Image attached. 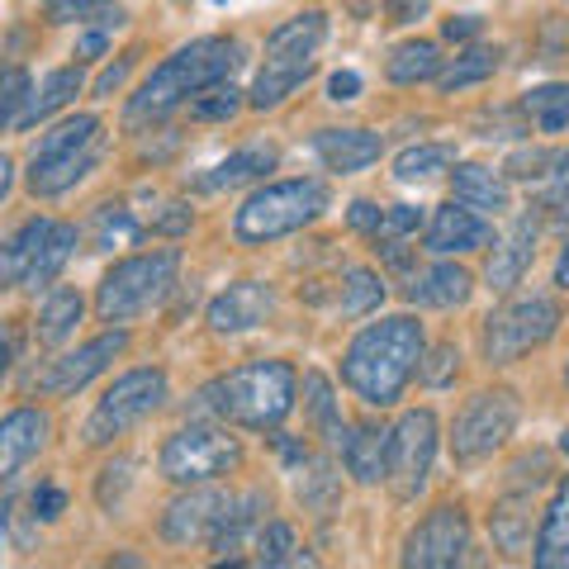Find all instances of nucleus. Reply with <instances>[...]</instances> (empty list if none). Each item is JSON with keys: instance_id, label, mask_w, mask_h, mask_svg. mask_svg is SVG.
Returning <instances> with one entry per match:
<instances>
[{"instance_id": "obj_1", "label": "nucleus", "mask_w": 569, "mask_h": 569, "mask_svg": "<svg viewBox=\"0 0 569 569\" xmlns=\"http://www.w3.org/2000/svg\"><path fill=\"white\" fill-rule=\"evenodd\" d=\"M422 361V323L413 318H385L370 323L342 356V380L370 408H389Z\"/></svg>"}, {"instance_id": "obj_2", "label": "nucleus", "mask_w": 569, "mask_h": 569, "mask_svg": "<svg viewBox=\"0 0 569 569\" xmlns=\"http://www.w3.org/2000/svg\"><path fill=\"white\" fill-rule=\"evenodd\" d=\"M295 389H299V376L284 361H252L204 385L194 395V408H204V413L223 422L252 427V432H266V427H280L290 418Z\"/></svg>"}, {"instance_id": "obj_3", "label": "nucleus", "mask_w": 569, "mask_h": 569, "mask_svg": "<svg viewBox=\"0 0 569 569\" xmlns=\"http://www.w3.org/2000/svg\"><path fill=\"white\" fill-rule=\"evenodd\" d=\"M238 43L233 39H194L176 48L171 58L142 81V91L129 100V123L167 119L176 104H186L194 91H204L213 81H228V71L238 67Z\"/></svg>"}, {"instance_id": "obj_4", "label": "nucleus", "mask_w": 569, "mask_h": 569, "mask_svg": "<svg viewBox=\"0 0 569 569\" xmlns=\"http://www.w3.org/2000/svg\"><path fill=\"white\" fill-rule=\"evenodd\" d=\"M176 271H181V252H176V247H162V252H152V257L119 261L114 271L100 280V295H96L100 318L104 323H129V318L157 309L176 290Z\"/></svg>"}, {"instance_id": "obj_5", "label": "nucleus", "mask_w": 569, "mask_h": 569, "mask_svg": "<svg viewBox=\"0 0 569 569\" xmlns=\"http://www.w3.org/2000/svg\"><path fill=\"white\" fill-rule=\"evenodd\" d=\"M328 209V186L305 176V181H276L261 186L252 200L238 209V238L242 242H276L284 233H299Z\"/></svg>"}, {"instance_id": "obj_6", "label": "nucleus", "mask_w": 569, "mask_h": 569, "mask_svg": "<svg viewBox=\"0 0 569 569\" xmlns=\"http://www.w3.org/2000/svg\"><path fill=\"white\" fill-rule=\"evenodd\" d=\"M560 328V305L550 295H527L485 318V356L493 366H512L531 347H546Z\"/></svg>"}, {"instance_id": "obj_7", "label": "nucleus", "mask_w": 569, "mask_h": 569, "mask_svg": "<svg viewBox=\"0 0 569 569\" xmlns=\"http://www.w3.org/2000/svg\"><path fill=\"white\" fill-rule=\"evenodd\" d=\"M167 403V376L162 370H129V376H119L110 389H104V399L96 403V413L86 418V447H104V441L123 437L129 427H138L148 413Z\"/></svg>"}, {"instance_id": "obj_8", "label": "nucleus", "mask_w": 569, "mask_h": 569, "mask_svg": "<svg viewBox=\"0 0 569 569\" xmlns=\"http://www.w3.org/2000/svg\"><path fill=\"white\" fill-rule=\"evenodd\" d=\"M238 466H242V447L223 427L190 422L162 447V475L171 485H209V479H219Z\"/></svg>"}, {"instance_id": "obj_9", "label": "nucleus", "mask_w": 569, "mask_h": 569, "mask_svg": "<svg viewBox=\"0 0 569 569\" xmlns=\"http://www.w3.org/2000/svg\"><path fill=\"white\" fill-rule=\"evenodd\" d=\"M437 456V418L427 408H413L395 422V432L385 441V479L395 498H418L427 475H432Z\"/></svg>"}, {"instance_id": "obj_10", "label": "nucleus", "mask_w": 569, "mask_h": 569, "mask_svg": "<svg viewBox=\"0 0 569 569\" xmlns=\"http://www.w3.org/2000/svg\"><path fill=\"white\" fill-rule=\"evenodd\" d=\"M77 252V228L71 223H52V219H29L10 242V261H14V284L24 290H43L62 276V266Z\"/></svg>"}, {"instance_id": "obj_11", "label": "nucleus", "mask_w": 569, "mask_h": 569, "mask_svg": "<svg viewBox=\"0 0 569 569\" xmlns=\"http://www.w3.org/2000/svg\"><path fill=\"white\" fill-rule=\"evenodd\" d=\"M518 427V399L508 389H493V395H479L466 413L456 418V460H485L493 456Z\"/></svg>"}, {"instance_id": "obj_12", "label": "nucleus", "mask_w": 569, "mask_h": 569, "mask_svg": "<svg viewBox=\"0 0 569 569\" xmlns=\"http://www.w3.org/2000/svg\"><path fill=\"white\" fill-rule=\"evenodd\" d=\"M470 550V518L466 508H437L408 531L403 541V565H418V569H447L460 565Z\"/></svg>"}, {"instance_id": "obj_13", "label": "nucleus", "mask_w": 569, "mask_h": 569, "mask_svg": "<svg viewBox=\"0 0 569 569\" xmlns=\"http://www.w3.org/2000/svg\"><path fill=\"white\" fill-rule=\"evenodd\" d=\"M123 347H129V332L123 328L104 332V337H96V342H86L81 351H67V356H58V361H48L43 376L33 380V389H39V395H77V389L91 385Z\"/></svg>"}, {"instance_id": "obj_14", "label": "nucleus", "mask_w": 569, "mask_h": 569, "mask_svg": "<svg viewBox=\"0 0 569 569\" xmlns=\"http://www.w3.org/2000/svg\"><path fill=\"white\" fill-rule=\"evenodd\" d=\"M104 152V133L77 142V148L67 152H52V157H29V190L43 194V200H52V194H62L81 181V176H91L96 162Z\"/></svg>"}, {"instance_id": "obj_15", "label": "nucleus", "mask_w": 569, "mask_h": 569, "mask_svg": "<svg viewBox=\"0 0 569 569\" xmlns=\"http://www.w3.org/2000/svg\"><path fill=\"white\" fill-rule=\"evenodd\" d=\"M223 508H228V493L219 489H194L186 498H176V503L162 512V537L171 546H190V541H204L219 531L223 522Z\"/></svg>"}, {"instance_id": "obj_16", "label": "nucleus", "mask_w": 569, "mask_h": 569, "mask_svg": "<svg viewBox=\"0 0 569 569\" xmlns=\"http://www.w3.org/2000/svg\"><path fill=\"white\" fill-rule=\"evenodd\" d=\"M276 313V290L261 280H238L209 305V328L213 332H247L261 328Z\"/></svg>"}, {"instance_id": "obj_17", "label": "nucleus", "mask_w": 569, "mask_h": 569, "mask_svg": "<svg viewBox=\"0 0 569 569\" xmlns=\"http://www.w3.org/2000/svg\"><path fill=\"white\" fill-rule=\"evenodd\" d=\"M493 242V228L479 219V213L470 204H441L432 213V228H427V252H437V257H451V252H479V247H489Z\"/></svg>"}, {"instance_id": "obj_18", "label": "nucleus", "mask_w": 569, "mask_h": 569, "mask_svg": "<svg viewBox=\"0 0 569 569\" xmlns=\"http://www.w3.org/2000/svg\"><path fill=\"white\" fill-rule=\"evenodd\" d=\"M48 441V418L39 408H14L10 418H0V479H14Z\"/></svg>"}, {"instance_id": "obj_19", "label": "nucleus", "mask_w": 569, "mask_h": 569, "mask_svg": "<svg viewBox=\"0 0 569 569\" xmlns=\"http://www.w3.org/2000/svg\"><path fill=\"white\" fill-rule=\"evenodd\" d=\"M531 261H537V219L522 213V219L508 228V238L493 242V257L485 266V280L493 284V290H512V284L527 276Z\"/></svg>"}, {"instance_id": "obj_20", "label": "nucleus", "mask_w": 569, "mask_h": 569, "mask_svg": "<svg viewBox=\"0 0 569 569\" xmlns=\"http://www.w3.org/2000/svg\"><path fill=\"white\" fill-rule=\"evenodd\" d=\"M313 152L323 157V167L328 171H366L370 162H380V152H385V142L380 133H366V129H323V133H313Z\"/></svg>"}, {"instance_id": "obj_21", "label": "nucleus", "mask_w": 569, "mask_h": 569, "mask_svg": "<svg viewBox=\"0 0 569 569\" xmlns=\"http://www.w3.org/2000/svg\"><path fill=\"white\" fill-rule=\"evenodd\" d=\"M475 290V280L466 266H451V261H441V266H427L422 276H413V284H408V305H422V309H456V305H466Z\"/></svg>"}, {"instance_id": "obj_22", "label": "nucleus", "mask_w": 569, "mask_h": 569, "mask_svg": "<svg viewBox=\"0 0 569 569\" xmlns=\"http://www.w3.org/2000/svg\"><path fill=\"white\" fill-rule=\"evenodd\" d=\"M271 508V498H266L261 489H252V493H242V498H228V508H223V522H219V531H213V556L219 560H238V550H242V541H247V531H257L261 527V512Z\"/></svg>"}, {"instance_id": "obj_23", "label": "nucleus", "mask_w": 569, "mask_h": 569, "mask_svg": "<svg viewBox=\"0 0 569 569\" xmlns=\"http://www.w3.org/2000/svg\"><path fill=\"white\" fill-rule=\"evenodd\" d=\"M328 33V20L318 10H305L295 14V20H284L280 29H271V39H266V58H290V62H313L318 43H323Z\"/></svg>"}, {"instance_id": "obj_24", "label": "nucleus", "mask_w": 569, "mask_h": 569, "mask_svg": "<svg viewBox=\"0 0 569 569\" xmlns=\"http://www.w3.org/2000/svg\"><path fill=\"white\" fill-rule=\"evenodd\" d=\"M451 190H456V200L470 204V209H489V213L508 209V181L493 167H479V162L456 167L451 171Z\"/></svg>"}, {"instance_id": "obj_25", "label": "nucleus", "mask_w": 569, "mask_h": 569, "mask_svg": "<svg viewBox=\"0 0 569 569\" xmlns=\"http://www.w3.org/2000/svg\"><path fill=\"white\" fill-rule=\"evenodd\" d=\"M385 441H389L385 427H351L342 437V460L356 485H380L385 479Z\"/></svg>"}, {"instance_id": "obj_26", "label": "nucleus", "mask_w": 569, "mask_h": 569, "mask_svg": "<svg viewBox=\"0 0 569 569\" xmlns=\"http://www.w3.org/2000/svg\"><path fill=\"white\" fill-rule=\"evenodd\" d=\"M531 560L541 569H569V479L556 489V498H550L541 537H537V556Z\"/></svg>"}, {"instance_id": "obj_27", "label": "nucleus", "mask_w": 569, "mask_h": 569, "mask_svg": "<svg viewBox=\"0 0 569 569\" xmlns=\"http://www.w3.org/2000/svg\"><path fill=\"white\" fill-rule=\"evenodd\" d=\"M276 167V148L271 142H252V148H242L233 152L228 162H219L209 176H204V190H233V186H247V181H257V176H266Z\"/></svg>"}, {"instance_id": "obj_28", "label": "nucleus", "mask_w": 569, "mask_h": 569, "mask_svg": "<svg viewBox=\"0 0 569 569\" xmlns=\"http://www.w3.org/2000/svg\"><path fill=\"white\" fill-rule=\"evenodd\" d=\"M81 67H58L52 77L39 86V96H29V104H24V114H20V129H33L39 119H48V114H58L67 100H77V91H81Z\"/></svg>"}, {"instance_id": "obj_29", "label": "nucleus", "mask_w": 569, "mask_h": 569, "mask_svg": "<svg viewBox=\"0 0 569 569\" xmlns=\"http://www.w3.org/2000/svg\"><path fill=\"white\" fill-rule=\"evenodd\" d=\"M389 81L395 86H418V81H432L437 71H441V52L437 43H427V39H413V43H399L395 52H389Z\"/></svg>"}, {"instance_id": "obj_30", "label": "nucleus", "mask_w": 569, "mask_h": 569, "mask_svg": "<svg viewBox=\"0 0 569 569\" xmlns=\"http://www.w3.org/2000/svg\"><path fill=\"white\" fill-rule=\"evenodd\" d=\"M81 295L77 290H52L43 299V309H39V342L43 347H62L71 332H77L81 323Z\"/></svg>"}, {"instance_id": "obj_31", "label": "nucleus", "mask_w": 569, "mask_h": 569, "mask_svg": "<svg viewBox=\"0 0 569 569\" xmlns=\"http://www.w3.org/2000/svg\"><path fill=\"white\" fill-rule=\"evenodd\" d=\"M295 489H299V503L309 512H332L337 498H342V475H337L332 460H305Z\"/></svg>"}, {"instance_id": "obj_32", "label": "nucleus", "mask_w": 569, "mask_h": 569, "mask_svg": "<svg viewBox=\"0 0 569 569\" xmlns=\"http://www.w3.org/2000/svg\"><path fill=\"white\" fill-rule=\"evenodd\" d=\"M522 114L537 123L541 133H565L569 129V81L556 86H537L522 96Z\"/></svg>"}, {"instance_id": "obj_33", "label": "nucleus", "mask_w": 569, "mask_h": 569, "mask_svg": "<svg viewBox=\"0 0 569 569\" xmlns=\"http://www.w3.org/2000/svg\"><path fill=\"white\" fill-rule=\"evenodd\" d=\"M305 408H309L313 427H318V432H323V441H332V447H342L347 422H342V413H337L332 385H328L323 376H318V370H309V376H305Z\"/></svg>"}, {"instance_id": "obj_34", "label": "nucleus", "mask_w": 569, "mask_h": 569, "mask_svg": "<svg viewBox=\"0 0 569 569\" xmlns=\"http://www.w3.org/2000/svg\"><path fill=\"white\" fill-rule=\"evenodd\" d=\"M451 162H456V148H451V142H418V148L399 152L395 176H399L403 186H413V181H432V176L447 171Z\"/></svg>"}, {"instance_id": "obj_35", "label": "nucleus", "mask_w": 569, "mask_h": 569, "mask_svg": "<svg viewBox=\"0 0 569 569\" xmlns=\"http://www.w3.org/2000/svg\"><path fill=\"white\" fill-rule=\"evenodd\" d=\"M493 71H498V48H470V52H460L447 71H437V86L451 96V91H466V86H479L485 77H493Z\"/></svg>"}, {"instance_id": "obj_36", "label": "nucleus", "mask_w": 569, "mask_h": 569, "mask_svg": "<svg viewBox=\"0 0 569 569\" xmlns=\"http://www.w3.org/2000/svg\"><path fill=\"white\" fill-rule=\"evenodd\" d=\"M385 305V280L376 271H366V266H347L342 276V313L347 318H366L370 309Z\"/></svg>"}, {"instance_id": "obj_37", "label": "nucleus", "mask_w": 569, "mask_h": 569, "mask_svg": "<svg viewBox=\"0 0 569 569\" xmlns=\"http://www.w3.org/2000/svg\"><path fill=\"white\" fill-rule=\"evenodd\" d=\"M295 527L290 522H261L257 527V565L280 569V565H313V556H295Z\"/></svg>"}, {"instance_id": "obj_38", "label": "nucleus", "mask_w": 569, "mask_h": 569, "mask_svg": "<svg viewBox=\"0 0 569 569\" xmlns=\"http://www.w3.org/2000/svg\"><path fill=\"white\" fill-rule=\"evenodd\" d=\"M48 20L58 24H119L123 10L119 0H43Z\"/></svg>"}, {"instance_id": "obj_39", "label": "nucleus", "mask_w": 569, "mask_h": 569, "mask_svg": "<svg viewBox=\"0 0 569 569\" xmlns=\"http://www.w3.org/2000/svg\"><path fill=\"white\" fill-rule=\"evenodd\" d=\"M133 242H142V223L133 219V209H123V204L96 209V247L114 252V247H133Z\"/></svg>"}, {"instance_id": "obj_40", "label": "nucleus", "mask_w": 569, "mask_h": 569, "mask_svg": "<svg viewBox=\"0 0 569 569\" xmlns=\"http://www.w3.org/2000/svg\"><path fill=\"white\" fill-rule=\"evenodd\" d=\"M238 110H242V91L233 81H213V86H204V91L190 96V114L204 119V123H223V119H233Z\"/></svg>"}, {"instance_id": "obj_41", "label": "nucleus", "mask_w": 569, "mask_h": 569, "mask_svg": "<svg viewBox=\"0 0 569 569\" xmlns=\"http://www.w3.org/2000/svg\"><path fill=\"white\" fill-rule=\"evenodd\" d=\"M24 104H29V77H24V67H0V129L20 123Z\"/></svg>"}, {"instance_id": "obj_42", "label": "nucleus", "mask_w": 569, "mask_h": 569, "mask_svg": "<svg viewBox=\"0 0 569 569\" xmlns=\"http://www.w3.org/2000/svg\"><path fill=\"white\" fill-rule=\"evenodd\" d=\"M493 541H498V550H508V556H522L527 550V512H522V503H503L493 512Z\"/></svg>"}, {"instance_id": "obj_43", "label": "nucleus", "mask_w": 569, "mask_h": 569, "mask_svg": "<svg viewBox=\"0 0 569 569\" xmlns=\"http://www.w3.org/2000/svg\"><path fill=\"white\" fill-rule=\"evenodd\" d=\"M418 223H422V209H413V204L385 209V213H380V228H376V242H399V238L413 233Z\"/></svg>"}, {"instance_id": "obj_44", "label": "nucleus", "mask_w": 569, "mask_h": 569, "mask_svg": "<svg viewBox=\"0 0 569 569\" xmlns=\"http://www.w3.org/2000/svg\"><path fill=\"white\" fill-rule=\"evenodd\" d=\"M456 366H460V351L447 342V347H437L432 356H427V361H418V376H422V385L441 389V385L456 380Z\"/></svg>"}, {"instance_id": "obj_45", "label": "nucleus", "mask_w": 569, "mask_h": 569, "mask_svg": "<svg viewBox=\"0 0 569 569\" xmlns=\"http://www.w3.org/2000/svg\"><path fill=\"white\" fill-rule=\"evenodd\" d=\"M29 508H33V518H39V522H58L67 512V493L58 485H43V489H33Z\"/></svg>"}, {"instance_id": "obj_46", "label": "nucleus", "mask_w": 569, "mask_h": 569, "mask_svg": "<svg viewBox=\"0 0 569 569\" xmlns=\"http://www.w3.org/2000/svg\"><path fill=\"white\" fill-rule=\"evenodd\" d=\"M129 475H133V460H114V466L104 470V479H100V503L104 508L119 503V493L129 489Z\"/></svg>"}, {"instance_id": "obj_47", "label": "nucleus", "mask_w": 569, "mask_h": 569, "mask_svg": "<svg viewBox=\"0 0 569 569\" xmlns=\"http://www.w3.org/2000/svg\"><path fill=\"white\" fill-rule=\"evenodd\" d=\"M550 157H556V152H537V148H531V152H518V157L508 162V176H518V181H537V176L550 171Z\"/></svg>"}, {"instance_id": "obj_48", "label": "nucleus", "mask_w": 569, "mask_h": 569, "mask_svg": "<svg viewBox=\"0 0 569 569\" xmlns=\"http://www.w3.org/2000/svg\"><path fill=\"white\" fill-rule=\"evenodd\" d=\"M537 209H541V219H546V223L565 228V223H569V186H560L556 194H546V200H541Z\"/></svg>"}, {"instance_id": "obj_49", "label": "nucleus", "mask_w": 569, "mask_h": 569, "mask_svg": "<svg viewBox=\"0 0 569 569\" xmlns=\"http://www.w3.org/2000/svg\"><path fill=\"white\" fill-rule=\"evenodd\" d=\"M129 71H133V58H119L114 67H104V71H100V81H96V96H100V100H104V96H114Z\"/></svg>"}, {"instance_id": "obj_50", "label": "nucleus", "mask_w": 569, "mask_h": 569, "mask_svg": "<svg viewBox=\"0 0 569 569\" xmlns=\"http://www.w3.org/2000/svg\"><path fill=\"white\" fill-rule=\"evenodd\" d=\"M361 96V77H356V71H332V81H328V100H356Z\"/></svg>"}, {"instance_id": "obj_51", "label": "nucleus", "mask_w": 569, "mask_h": 569, "mask_svg": "<svg viewBox=\"0 0 569 569\" xmlns=\"http://www.w3.org/2000/svg\"><path fill=\"white\" fill-rule=\"evenodd\" d=\"M186 228H190V209H181V204H171L167 213H157V219H152V233H186Z\"/></svg>"}, {"instance_id": "obj_52", "label": "nucleus", "mask_w": 569, "mask_h": 569, "mask_svg": "<svg viewBox=\"0 0 569 569\" xmlns=\"http://www.w3.org/2000/svg\"><path fill=\"white\" fill-rule=\"evenodd\" d=\"M380 213H385L380 204H370V200H356L347 219H351V228H361V233H376V228H380Z\"/></svg>"}, {"instance_id": "obj_53", "label": "nucleus", "mask_w": 569, "mask_h": 569, "mask_svg": "<svg viewBox=\"0 0 569 569\" xmlns=\"http://www.w3.org/2000/svg\"><path fill=\"white\" fill-rule=\"evenodd\" d=\"M427 14V0H389V24H413Z\"/></svg>"}, {"instance_id": "obj_54", "label": "nucleus", "mask_w": 569, "mask_h": 569, "mask_svg": "<svg viewBox=\"0 0 569 569\" xmlns=\"http://www.w3.org/2000/svg\"><path fill=\"white\" fill-rule=\"evenodd\" d=\"M14 351H20V337H14V328H10V323H0V380L10 376Z\"/></svg>"}, {"instance_id": "obj_55", "label": "nucleus", "mask_w": 569, "mask_h": 569, "mask_svg": "<svg viewBox=\"0 0 569 569\" xmlns=\"http://www.w3.org/2000/svg\"><path fill=\"white\" fill-rule=\"evenodd\" d=\"M485 29V20L479 14H460V20H447V39L456 43V39H475V33Z\"/></svg>"}, {"instance_id": "obj_56", "label": "nucleus", "mask_w": 569, "mask_h": 569, "mask_svg": "<svg viewBox=\"0 0 569 569\" xmlns=\"http://www.w3.org/2000/svg\"><path fill=\"white\" fill-rule=\"evenodd\" d=\"M546 176H556L560 186H569V148H565V152H556V157H550V171H546Z\"/></svg>"}, {"instance_id": "obj_57", "label": "nucleus", "mask_w": 569, "mask_h": 569, "mask_svg": "<svg viewBox=\"0 0 569 569\" xmlns=\"http://www.w3.org/2000/svg\"><path fill=\"white\" fill-rule=\"evenodd\" d=\"M6 284H14V261H10V242L0 247V290H6Z\"/></svg>"}, {"instance_id": "obj_58", "label": "nucleus", "mask_w": 569, "mask_h": 569, "mask_svg": "<svg viewBox=\"0 0 569 569\" xmlns=\"http://www.w3.org/2000/svg\"><path fill=\"white\" fill-rule=\"evenodd\" d=\"M10 181H14V162H10L6 152H0V200L10 194Z\"/></svg>"}, {"instance_id": "obj_59", "label": "nucleus", "mask_w": 569, "mask_h": 569, "mask_svg": "<svg viewBox=\"0 0 569 569\" xmlns=\"http://www.w3.org/2000/svg\"><path fill=\"white\" fill-rule=\"evenodd\" d=\"M96 52H104V33H86V39H81V58H96Z\"/></svg>"}, {"instance_id": "obj_60", "label": "nucleus", "mask_w": 569, "mask_h": 569, "mask_svg": "<svg viewBox=\"0 0 569 569\" xmlns=\"http://www.w3.org/2000/svg\"><path fill=\"white\" fill-rule=\"evenodd\" d=\"M556 284H560V290H569V247L560 252V266H556Z\"/></svg>"}, {"instance_id": "obj_61", "label": "nucleus", "mask_w": 569, "mask_h": 569, "mask_svg": "<svg viewBox=\"0 0 569 569\" xmlns=\"http://www.w3.org/2000/svg\"><path fill=\"white\" fill-rule=\"evenodd\" d=\"M6 522H10V508H0V546H6Z\"/></svg>"}, {"instance_id": "obj_62", "label": "nucleus", "mask_w": 569, "mask_h": 569, "mask_svg": "<svg viewBox=\"0 0 569 569\" xmlns=\"http://www.w3.org/2000/svg\"><path fill=\"white\" fill-rule=\"evenodd\" d=\"M560 451L569 456V427H565V432H560Z\"/></svg>"}, {"instance_id": "obj_63", "label": "nucleus", "mask_w": 569, "mask_h": 569, "mask_svg": "<svg viewBox=\"0 0 569 569\" xmlns=\"http://www.w3.org/2000/svg\"><path fill=\"white\" fill-rule=\"evenodd\" d=\"M565 385H569V361H565Z\"/></svg>"}, {"instance_id": "obj_64", "label": "nucleus", "mask_w": 569, "mask_h": 569, "mask_svg": "<svg viewBox=\"0 0 569 569\" xmlns=\"http://www.w3.org/2000/svg\"><path fill=\"white\" fill-rule=\"evenodd\" d=\"M219 6H223V0H219Z\"/></svg>"}]
</instances>
